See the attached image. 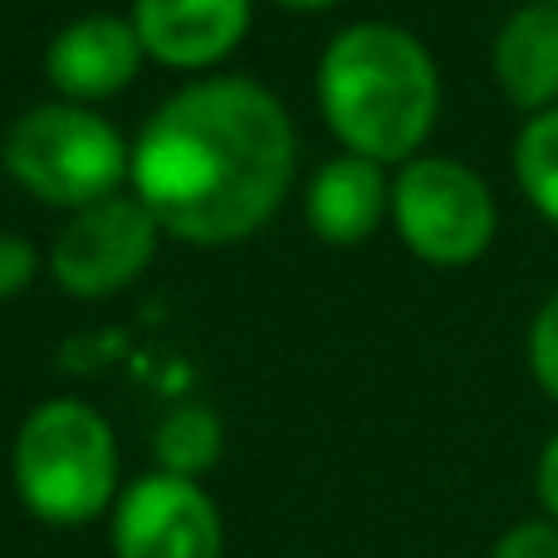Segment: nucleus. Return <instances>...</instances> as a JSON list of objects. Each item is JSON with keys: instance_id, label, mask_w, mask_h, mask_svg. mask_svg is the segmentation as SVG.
Listing matches in <instances>:
<instances>
[{"instance_id": "11", "label": "nucleus", "mask_w": 558, "mask_h": 558, "mask_svg": "<svg viewBox=\"0 0 558 558\" xmlns=\"http://www.w3.org/2000/svg\"><path fill=\"white\" fill-rule=\"evenodd\" d=\"M383 206H392V186L383 182V162L373 157H333L308 182V226L333 245H357L377 231Z\"/></svg>"}, {"instance_id": "12", "label": "nucleus", "mask_w": 558, "mask_h": 558, "mask_svg": "<svg viewBox=\"0 0 558 558\" xmlns=\"http://www.w3.org/2000/svg\"><path fill=\"white\" fill-rule=\"evenodd\" d=\"M153 451L162 461L167 475H182V481H196L202 471H211L216 456H221V422H216L211 407L202 402H182L157 422Z\"/></svg>"}, {"instance_id": "4", "label": "nucleus", "mask_w": 558, "mask_h": 558, "mask_svg": "<svg viewBox=\"0 0 558 558\" xmlns=\"http://www.w3.org/2000/svg\"><path fill=\"white\" fill-rule=\"evenodd\" d=\"M0 157L25 192L74 211L118 196V182L133 172L123 133L94 108L74 104H39L20 113L0 143Z\"/></svg>"}, {"instance_id": "2", "label": "nucleus", "mask_w": 558, "mask_h": 558, "mask_svg": "<svg viewBox=\"0 0 558 558\" xmlns=\"http://www.w3.org/2000/svg\"><path fill=\"white\" fill-rule=\"evenodd\" d=\"M318 104L357 157L402 162L426 143L441 108L436 59L412 29L357 20L318 59Z\"/></svg>"}, {"instance_id": "13", "label": "nucleus", "mask_w": 558, "mask_h": 558, "mask_svg": "<svg viewBox=\"0 0 558 558\" xmlns=\"http://www.w3.org/2000/svg\"><path fill=\"white\" fill-rule=\"evenodd\" d=\"M514 177L544 221L558 226V108H544L524 123L514 143Z\"/></svg>"}, {"instance_id": "16", "label": "nucleus", "mask_w": 558, "mask_h": 558, "mask_svg": "<svg viewBox=\"0 0 558 558\" xmlns=\"http://www.w3.org/2000/svg\"><path fill=\"white\" fill-rule=\"evenodd\" d=\"M35 275V251L20 235H0V299L25 289V279Z\"/></svg>"}, {"instance_id": "7", "label": "nucleus", "mask_w": 558, "mask_h": 558, "mask_svg": "<svg viewBox=\"0 0 558 558\" xmlns=\"http://www.w3.org/2000/svg\"><path fill=\"white\" fill-rule=\"evenodd\" d=\"M153 245H157V216L137 196H108L98 206H84L59 231L49 270L78 299L113 294L153 260Z\"/></svg>"}, {"instance_id": "10", "label": "nucleus", "mask_w": 558, "mask_h": 558, "mask_svg": "<svg viewBox=\"0 0 558 558\" xmlns=\"http://www.w3.org/2000/svg\"><path fill=\"white\" fill-rule=\"evenodd\" d=\"M495 84L514 108H558V5L530 0L495 35Z\"/></svg>"}, {"instance_id": "3", "label": "nucleus", "mask_w": 558, "mask_h": 558, "mask_svg": "<svg viewBox=\"0 0 558 558\" xmlns=\"http://www.w3.org/2000/svg\"><path fill=\"white\" fill-rule=\"evenodd\" d=\"M15 490L45 524H88L108 510L118 485V446L88 402L54 397L35 407L15 436Z\"/></svg>"}, {"instance_id": "18", "label": "nucleus", "mask_w": 558, "mask_h": 558, "mask_svg": "<svg viewBox=\"0 0 558 558\" xmlns=\"http://www.w3.org/2000/svg\"><path fill=\"white\" fill-rule=\"evenodd\" d=\"M279 5H289V10H324V5H333V0H279Z\"/></svg>"}, {"instance_id": "15", "label": "nucleus", "mask_w": 558, "mask_h": 558, "mask_svg": "<svg viewBox=\"0 0 558 558\" xmlns=\"http://www.w3.org/2000/svg\"><path fill=\"white\" fill-rule=\"evenodd\" d=\"M490 558H558V524L554 520H524L500 534Z\"/></svg>"}, {"instance_id": "17", "label": "nucleus", "mask_w": 558, "mask_h": 558, "mask_svg": "<svg viewBox=\"0 0 558 558\" xmlns=\"http://www.w3.org/2000/svg\"><path fill=\"white\" fill-rule=\"evenodd\" d=\"M534 485H539V500H544V510H549V520L558 524V432L549 436V446H544Z\"/></svg>"}, {"instance_id": "14", "label": "nucleus", "mask_w": 558, "mask_h": 558, "mask_svg": "<svg viewBox=\"0 0 558 558\" xmlns=\"http://www.w3.org/2000/svg\"><path fill=\"white\" fill-rule=\"evenodd\" d=\"M530 373L534 383L558 402V294L544 299V308L534 314L530 328Z\"/></svg>"}, {"instance_id": "9", "label": "nucleus", "mask_w": 558, "mask_h": 558, "mask_svg": "<svg viewBox=\"0 0 558 558\" xmlns=\"http://www.w3.org/2000/svg\"><path fill=\"white\" fill-rule=\"evenodd\" d=\"M137 64H143V39H137L133 20L118 15H84L69 29L49 39V84L69 98H108L123 84H133Z\"/></svg>"}, {"instance_id": "1", "label": "nucleus", "mask_w": 558, "mask_h": 558, "mask_svg": "<svg viewBox=\"0 0 558 558\" xmlns=\"http://www.w3.org/2000/svg\"><path fill=\"white\" fill-rule=\"evenodd\" d=\"M294 177V128L270 88L202 78L172 94L133 147L137 202L196 245L260 231Z\"/></svg>"}, {"instance_id": "6", "label": "nucleus", "mask_w": 558, "mask_h": 558, "mask_svg": "<svg viewBox=\"0 0 558 558\" xmlns=\"http://www.w3.org/2000/svg\"><path fill=\"white\" fill-rule=\"evenodd\" d=\"M221 514L211 495L182 475H143L113 505L118 558H221Z\"/></svg>"}, {"instance_id": "19", "label": "nucleus", "mask_w": 558, "mask_h": 558, "mask_svg": "<svg viewBox=\"0 0 558 558\" xmlns=\"http://www.w3.org/2000/svg\"><path fill=\"white\" fill-rule=\"evenodd\" d=\"M544 5H558V0H544Z\"/></svg>"}, {"instance_id": "5", "label": "nucleus", "mask_w": 558, "mask_h": 558, "mask_svg": "<svg viewBox=\"0 0 558 558\" xmlns=\"http://www.w3.org/2000/svg\"><path fill=\"white\" fill-rule=\"evenodd\" d=\"M402 241L432 265H471L495 241V196L465 162L416 157L392 182Z\"/></svg>"}, {"instance_id": "8", "label": "nucleus", "mask_w": 558, "mask_h": 558, "mask_svg": "<svg viewBox=\"0 0 558 558\" xmlns=\"http://www.w3.org/2000/svg\"><path fill=\"white\" fill-rule=\"evenodd\" d=\"M251 0H133V29L153 59L206 69L241 45Z\"/></svg>"}]
</instances>
